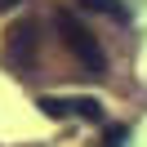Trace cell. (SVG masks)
Segmentation results:
<instances>
[{
  "label": "cell",
  "mask_w": 147,
  "mask_h": 147,
  "mask_svg": "<svg viewBox=\"0 0 147 147\" xmlns=\"http://www.w3.org/2000/svg\"><path fill=\"white\" fill-rule=\"evenodd\" d=\"M58 36H63V45L71 49L76 58H80V67H89V71H102V67H107V58H102L98 40L89 36V27H80V22H76V13H71V9L58 13Z\"/></svg>",
  "instance_id": "obj_1"
},
{
  "label": "cell",
  "mask_w": 147,
  "mask_h": 147,
  "mask_svg": "<svg viewBox=\"0 0 147 147\" xmlns=\"http://www.w3.org/2000/svg\"><path fill=\"white\" fill-rule=\"evenodd\" d=\"M76 9L80 13H102V18H111V22H129V9L120 0H76Z\"/></svg>",
  "instance_id": "obj_3"
},
{
  "label": "cell",
  "mask_w": 147,
  "mask_h": 147,
  "mask_svg": "<svg viewBox=\"0 0 147 147\" xmlns=\"http://www.w3.org/2000/svg\"><path fill=\"white\" fill-rule=\"evenodd\" d=\"M13 5H22V0H0V9H13Z\"/></svg>",
  "instance_id": "obj_5"
},
{
  "label": "cell",
  "mask_w": 147,
  "mask_h": 147,
  "mask_svg": "<svg viewBox=\"0 0 147 147\" xmlns=\"http://www.w3.org/2000/svg\"><path fill=\"white\" fill-rule=\"evenodd\" d=\"M40 111L54 120H67V116H80L89 125H102V102L98 98H40Z\"/></svg>",
  "instance_id": "obj_2"
},
{
  "label": "cell",
  "mask_w": 147,
  "mask_h": 147,
  "mask_svg": "<svg viewBox=\"0 0 147 147\" xmlns=\"http://www.w3.org/2000/svg\"><path fill=\"white\" fill-rule=\"evenodd\" d=\"M125 138H129L125 125H107V143H102V147H125Z\"/></svg>",
  "instance_id": "obj_4"
}]
</instances>
